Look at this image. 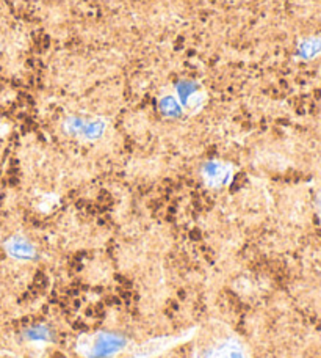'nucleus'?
<instances>
[{
    "label": "nucleus",
    "instance_id": "1",
    "mask_svg": "<svg viewBox=\"0 0 321 358\" xmlns=\"http://www.w3.org/2000/svg\"><path fill=\"white\" fill-rule=\"evenodd\" d=\"M127 346V338L113 331H96L83 335L77 349L87 358H110L123 352Z\"/></svg>",
    "mask_w": 321,
    "mask_h": 358
},
{
    "label": "nucleus",
    "instance_id": "2",
    "mask_svg": "<svg viewBox=\"0 0 321 358\" xmlns=\"http://www.w3.org/2000/svg\"><path fill=\"white\" fill-rule=\"evenodd\" d=\"M202 358H251L245 344L234 335L218 336L201 352Z\"/></svg>",
    "mask_w": 321,
    "mask_h": 358
},
{
    "label": "nucleus",
    "instance_id": "3",
    "mask_svg": "<svg viewBox=\"0 0 321 358\" xmlns=\"http://www.w3.org/2000/svg\"><path fill=\"white\" fill-rule=\"evenodd\" d=\"M5 250L13 259L30 261L36 257V248L24 236H13L5 242Z\"/></svg>",
    "mask_w": 321,
    "mask_h": 358
},
{
    "label": "nucleus",
    "instance_id": "4",
    "mask_svg": "<svg viewBox=\"0 0 321 358\" xmlns=\"http://www.w3.org/2000/svg\"><path fill=\"white\" fill-rule=\"evenodd\" d=\"M205 182L211 187H220L226 184L230 178V169L221 162H207L202 169Z\"/></svg>",
    "mask_w": 321,
    "mask_h": 358
},
{
    "label": "nucleus",
    "instance_id": "5",
    "mask_svg": "<svg viewBox=\"0 0 321 358\" xmlns=\"http://www.w3.org/2000/svg\"><path fill=\"white\" fill-rule=\"evenodd\" d=\"M24 336L31 343H46V341H50L52 334H50V329L46 327V325L38 324V325H31V327L25 330Z\"/></svg>",
    "mask_w": 321,
    "mask_h": 358
},
{
    "label": "nucleus",
    "instance_id": "6",
    "mask_svg": "<svg viewBox=\"0 0 321 358\" xmlns=\"http://www.w3.org/2000/svg\"><path fill=\"white\" fill-rule=\"evenodd\" d=\"M318 204H320V210H321V195H320V201H318Z\"/></svg>",
    "mask_w": 321,
    "mask_h": 358
}]
</instances>
